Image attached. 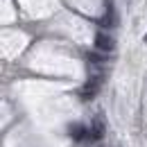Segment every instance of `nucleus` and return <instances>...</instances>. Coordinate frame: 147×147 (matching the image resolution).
Instances as JSON below:
<instances>
[{
	"instance_id": "f257e3e1",
	"label": "nucleus",
	"mask_w": 147,
	"mask_h": 147,
	"mask_svg": "<svg viewBox=\"0 0 147 147\" xmlns=\"http://www.w3.org/2000/svg\"><path fill=\"white\" fill-rule=\"evenodd\" d=\"M93 45H95V50L97 52H102V55H109L115 50V38L107 34V32H97L95 38H93Z\"/></svg>"
},
{
	"instance_id": "39448f33",
	"label": "nucleus",
	"mask_w": 147,
	"mask_h": 147,
	"mask_svg": "<svg viewBox=\"0 0 147 147\" xmlns=\"http://www.w3.org/2000/svg\"><path fill=\"white\" fill-rule=\"evenodd\" d=\"M143 41H145V43H147V34H145V36H143Z\"/></svg>"
},
{
	"instance_id": "7ed1b4c3",
	"label": "nucleus",
	"mask_w": 147,
	"mask_h": 147,
	"mask_svg": "<svg viewBox=\"0 0 147 147\" xmlns=\"http://www.w3.org/2000/svg\"><path fill=\"white\" fill-rule=\"evenodd\" d=\"M100 88H102V77H91V79L84 84V88L79 91V95H82V100H93Z\"/></svg>"
},
{
	"instance_id": "20e7f679",
	"label": "nucleus",
	"mask_w": 147,
	"mask_h": 147,
	"mask_svg": "<svg viewBox=\"0 0 147 147\" xmlns=\"http://www.w3.org/2000/svg\"><path fill=\"white\" fill-rule=\"evenodd\" d=\"M68 134L75 143H82V140H88V127H84V122H70L68 125Z\"/></svg>"
},
{
	"instance_id": "f03ea898",
	"label": "nucleus",
	"mask_w": 147,
	"mask_h": 147,
	"mask_svg": "<svg viewBox=\"0 0 147 147\" xmlns=\"http://www.w3.org/2000/svg\"><path fill=\"white\" fill-rule=\"evenodd\" d=\"M104 134H107L104 113H97V115L93 118V125H91V129H88V136H91V140H102V138H104Z\"/></svg>"
}]
</instances>
